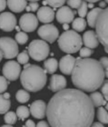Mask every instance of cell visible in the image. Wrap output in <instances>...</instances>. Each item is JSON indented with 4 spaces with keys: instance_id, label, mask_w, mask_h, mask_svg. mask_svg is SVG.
<instances>
[{
    "instance_id": "6da1fadb",
    "label": "cell",
    "mask_w": 108,
    "mask_h": 127,
    "mask_svg": "<svg viewBox=\"0 0 108 127\" xmlns=\"http://www.w3.org/2000/svg\"><path fill=\"white\" fill-rule=\"evenodd\" d=\"M46 115L50 127H90L95 106L83 91L63 89L50 98Z\"/></svg>"
},
{
    "instance_id": "7a4b0ae2",
    "label": "cell",
    "mask_w": 108,
    "mask_h": 127,
    "mask_svg": "<svg viewBox=\"0 0 108 127\" xmlns=\"http://www.w3.org/2000/svg\"><path fill=\"white\" fill-rule=\"evenodd\" d=\"M105 70L99 61L93 58H77L71 74L73 85L85 92H95L105 81Z\"/></svg>"
},
{
    "instance_id": "3957f363",
    "label": "cell",
    "mask_w": 108,
    "mask_h": 127,
    "mask_svg": "<svg viewBox=\"0 0 108 127\" xmlns=\"http://www.w3.org/2000/svg\"><path fill=\"white\" fill-rule=\"evenodd\" d=\"M47 73L36 64H26L20 74V81L26 91L36 93L45 86L47 83Z\"/></svg>"
},
{
    "instance_id": "277c9868",
    "label": "cell",
    "mask_w": 108,
    "mask_h": 127,
    "mask_svg": "<svg viewBox=\"0 0 108 127\" xmlns=\"http://www.w3.org/2000/svg\"><path fill=\"white\" fill-rule=\"evenodd\" d=\"M81 35L75 30H67L58 38L59 47L67 54H74L80 50L82 46Z\"/></svg>"
},
{
    "instance_id": "5b68a950",
    "label": "cell",
    "mask_w": 108,
    "mask_h": 127,
    "mask_svg": "<svg viewBox=\"0 0 108 127\" xmlns=\"http://www.w3.org/2000/svg\"><path fill=\"white\" fill-rule=\"evenodd\" d=\"M95 27L99 43L108 54V7L103 9L99 14Z\"/></svg>"
},
{
    "instance_id": "8992f818",
    "label": "cell",
    "mask_w": 108,
    "mask_h": 127,
    "mask_svg": "<svg viewBox=\"0 0 108 127\" xmlns=\"http://www.w3.org/2000/svg\"><path fill=\"white\" fill-rule=\"evenodd\" d=\"M27 52L34 61H43L50 54V45L44 40L35 39L30 43Z\"/></svg>"
},
{
    "instance_id": "52a82bcc",
    "label": "cell",
    "mask_w": 108,
    "mask_h": 127,
    "mask_svg": "<svg viewBox=\"0 0 108 127\" xmlns=\"http://www.w3.org/2000/svg\"><path fill=\"white\" fill-rule=\"evenodd\" d=\"M0 50L6 59H13L18 56L19 47L15 40L8 36L0 37Z\"/></svg>"
},
{
    "instance_id": "ba28073f",
    "label": "cell",
    "mask_w": 108,
    "mask_h": 127,
    "mask_svg": "<svg viewBox=\"0 0 108 127\" xmlns=\"http://www.w3.org/2000/svg\"><path fill=\"white\" fill-rule=\"evenodd\" d=\"M38 35L42 40L52 44L60 36L59 29L52 24H46L40 27L38 29Z\"/></svg>"
},
{
    "instance_id": "9c48e42d",
    "label": "cell",
    "mask_w": 108,
    "mask_h": 127,
    "mask_svg": "<svg viewBox=\"0 0 108 127\" xmlns=\"http://www.w3.org/2000/svg\"><path fill=\"white\" fill-rule=\"evenodd\" d=\"M3 75L8 81H15L20 77L21 74V66L18 62L10 60L7 61L3 66Z\"/></svg>"
},
{
    "instance_id": "30bf717a",
    "label": "cell",
    "mask_w": 108,
    "mask_h": 127,
    "mask_svg": "<svg viewBox=\"0 0 108 127\" xmlns=\"http://www.w3.org/2000/svg\"><path fill=\"white\" fill-rule=\"evenodd\" d=\"M39 20L37 18V16L33 14L26 13L23 15L19 19V26L20 28L25 33H31L33 32L39 24Z\"/></svg>"
},
{
    "instance_id": "8fae6325",
    "label": "cell",
    "mask_w": 108,
    "mask_h": 127,
    "mask_svg": "<svg viewBox=\"0 0 108 127\" xmlns=\"http://www.w3.org/2000/svg\"><path fill=\"white\" fill-rule=\"evenodd\" d=\"M16 17L10 12H4L0 14V29L5 32H12L15 29Z\"/></svg>"
},
{
    "instance_id": "7c38bea8",
    "label": "cell",
    "mask_w": 108,
    "mask_h": 127,
    "mask_svg": "<svg viewBox=\"0 0 108 127\" xmlns=\"http://www.w3.org/2000/svg\"><path fill=\"white\" fill-rule=\"evenodd\" d=\"M47 104L43 100H36L30 104V113L35 119H43L46 116Z\"/></svg>"
},
{
    "instance_id": "4fadbf2b",
    "label": "cell",
    "mask_w": 108,
    "mask_h": 127,
    "mask_svg": "<svg viewBox=\"0 0 108 127\" xmlns=\"http://www.w3.org/2000/svg\"><path fill=\"white\" fill-rule=\"evenodd\" d=\"M76 62H77V58H75L71 55L68 54L67 56H64L63 57H61L60 64H59L60 70L61 71L62 74L69 75L73 72L75 64H76Z\"/></svg>"
},
{
    "instance_id": "5bb4252c",
    "label": "cell",
    "mask_w": 108,
    "mask_h": 127,
    "mask_svg": "<svg viewBox=\"0 0 108 127\" xmlns=\"http://www.w3.org/2000/svg\"><path fill=\"white\" fill-rule=\"evenodd\" d=\"M75 13L71 8L68 6H61L56 13V19L60 24H69L73 22Z\"/></svg>"
},
{
    "instance_id": "9a60e30c",
    "label": "cell",
    "mask_w": 108,
    "mask_h": 127,
    "mask_svg": "<svg viewBox=\"0 0 108 127\" xmlns=\"http://www.w3.org/2000/svg\"><path fill=\"white\" fill-rule=\"evenodd\" d=\"M67 86V80L63 75L61 74H53L50 79V85L48 86L49 90L51 92L58 93L60 91L65 89Z\"/></svg>"
},
{
    "instance_id": "2e32d148",
    "label": "cell",
    "mask_w": 108,
    "mask_h": 127,
    "mask_svg": "<svg viewBox=\"0 0 108 127\" xmlns=\"http://www.w3.org/2000/svg\"><path fill=\"white\" fill-rule=\"evenodd\" d=\"M55 17V13L53 8L50 6H42L37 10V18L40 22L44 24H50V22L53 21Z\"/></svg>"
},
{
    "instance_id": "e0dca14e",
    "label": "cell",
    "mask_w": 108,
    "mask_h": 127,
    "mask_svg": "<svg viewBox=\"0 0 108 127\" xmlns=\"http://www.w3.org/2000/svg\"><path fill=\"white\" fill-rule=\"evenodd\" d=\"M82 41L86 47L91 48V49H95L99 45V40L97 38L96 33L93 30H88L85 32Z\"/></svg>"
},
{
    "instance_id": "ac0fdd59",
    "label": "cell",
    "mask_w": 108,
    "mask_h": 127,
    "mask_svg": "<svg viewBox=\"0 0 108 127\" xmlns=\"http://www.w3.org/2000/svg\"><path fill=\"white\" fill-rule=\"evenodd\" d=\"M7 6L14 13H20L27 6V0H6Z\"/></svg>"
},
{
    "instance_id": "d6986e66",
    "label": "cell",
    "mask_w": 108,
    "mask_h": 127,
    "mask_svg": "<svg viewBox=\"0 0 108 127\" xmlns=\"http://www.w3.org/2000/svg\"><path fill=\"white\" fill-rule=\"evenodd\" d=\"M103 8L101 7H95L92 8L90 10L89 13H87V24L90 27H95V24H96V20H97V17L99 16V14L102 12Z\"/></svg>"
},
{
    "instance_id": "ffe728a7",
    "label": "cell",
    "mask_w": 108,
    "mask_h": 127,
    "mask_svg": "<svg viewBox=\"0 0 108 127\" xmlns=\"http://www.w3.org/2000/svg\"><path fill=\"white\" fill-rule=\"evenodd\" d=\"M89 97L91 99L93 105L95 107H101V106L106 104V100L105 99L104 95L99 92H95V91L92 92Z\"/></svg>"
},
{
    "instance_id": "44dd1931",
    "label": "cell",
    "mask_w": 108,
    "mask_h": 127,
    "mask_svg": "<svg viewBox=\"0 0 108 127\" xmlns=\"http://www.w3.org/2000/svg\"><path fill=\"white\" fill-rule=\"evenodd\" d=\"M59 66V63L56 58H49L47 60H45L44 64H43V67L46 73L50 74H53L57 71Z\"/></svg>"
},
{
    "instance_id": "7402d4cb",
    "label": "cell",
    "mask_w": 108,
    "mask_h": 127,
    "mask_svg": "<svg viewBox=\"0 0 108 127\" xmlns=\"http://www.w3.org/2000/svg\"><path fill=\"white\" fill-rule=\"evenodd\" d=\"M72 27L76 32H83L87 27V21L83 17H77L72 22Z\"/></svg>"
},
{
    "instance_id": "603a6c76",
    "label": "cell",
    "mask_w": 108,
    "mask_h": 127,
    "mask_svg": "<svg viewBox=\"0 0 108 127\" xmlns=\"http://www.w3.org/2000/svg\"><path fill=\"white\" fill-rule=\"evenodd\" d=\"M30 114H31L30 109L27 106L20 105L16 109V115L18 117V119H20L21 121H24L25 119H27Z\"/></svg>"
},
{
    "instance_id": "cb8c5ba5",
    "label": "cell",
    "mask_w": 108,
    "mask_h": 127,
    "mask_svg": "<svg viewBox=\"0 0 108 127\" xmlns=\"http://www.w3.org/2000/svg\"><path fill=\"white\" fill-rule=\"evenodd\" d=\"M15 99L21 103H25L30 100V94L25 89H20L16 92Z\"/></svg>"
},
{
    "instance_id": "d4e9b609",
    "label": "cell",
    "mask_w": 108,
    "mask_h": 127,
    "mask_svg": "<svg viewBox=\"0 0 108 127\" xmlns=\"http://www.w3.org/2000/svg\"><path fill=\"white\" fill-rule=\"evenodd\" d=\"M11 107L10 99H5L3 95H0V114H6Z\"/></svg>"
},
{
    "instance_id": "484cf974",
    "label": "cell",
    "mask_w": 108,
    "mask_h": 127,
    "mask_svg": "<svg viewBox=\"0 0 108 127\" xmlns=\"http://www.w3.org/2000/svg\"><path fill=\"white\" fill-rule=\"evenodd\" d=\"M97 118L101 124H108V112L104 107H99L97 110Z\"/></svg>"
},
{
    "instance_id": "4316f807",
    "label": "cell",
    "mask_w": 108,
    "mask_h": 127,
    "mask_svg": "<svg viewBox=\"0 0 108 127\" xmlns=\"http://www.w3.org/2000/svg\"><path fill=\"white\" fill-rule=\"evenodd\" d=\"M17 115H16V113L15 112L11 111L9 112L8 111L6 114H5V116H4V120H5V122L7 124V125H15L16 122H17Z\"/></svg>"
},
{
    "instance_id": "83f0119b",
    "label": "cell",
    "mask_w": 108,
    "mask_h": 127,
    "mask_svg": "<svg viewBox=\"0 0 108 127\" xmlns=\"http://www.w3.org/2000/svg\"><path fill=\"white\" fill-rule=\"evenodd\" d=\"M29 39V36L27 35V34L25 32H17V34H15V41L17 42V44L20 45H24L26 44L27 41Z\"/></svg>"
},
{
    "instance_id": "f1b7e54d",
    "label": "cell",
    "mask_w": 108,
    "mask_h": 127,
    "mask_svg": "<svg viewBox=\"0 0 108 127\" xmlns=\"http://www.w3.org/2000/svg\"><path fill=\"white\" fill-rule=\"evenodd\" d=\"M30 56L28 52L26 50H24L23 52H21L20 54H18L17 56V62H18L20 64H26L29 62Z\"/></svg>"
},
{
    "instance_id": "f546056e",
    "label": "cell",
    "mask_w": 108,
    "mask_h": 127,
    "mask_svg": "<svg viewBox=\"0 0 108 127\" xmlns=\"http://www.w3.org/2000/svg\"><path fill=\"white\" fill-rule=\"evenodd\" d=\"M87 8H88V6H87V1L83 0L82 3H81V5H80V6L77 8V14H78L79 17H83V18H84L85 16H87Z\"/></svg>"
},
{
    "instance_id": "4dcf8cb0",
    "label": "cell",
    "mask_w": 108,
    "mask_h": 127,
    "mask_svg": "<svg viewBox=\"0 0 108 127\" xmlns=\"http://www.w3.org/2000/svg\"><path fill=\"white\" fill-rule=\"evenodd\" d=\"M45 1L47 2V4L50 7L54 8V9L63 6V5L66 3V0H45Z\"/></svg>"
},
{
    "instance_id": "1f68e13d",
    "label": "cell",
    "mask_w": 108,
    "mask_h": 127,
    "mask_svg": "<svg viewBox=\"0 0 108 127\" xmlns=\"http://www.w3.org/2000/svg\"><path fill=\"white\" fill-rule=\"evenodd\" d=\"M93 54H94V51L91 48L86 47V46L83 48L81 47L79 50V56L82 58H88V57H90V56H92Z\"/></svg>"
},
{
    "instance_id": "d6a6232c",
    "label": "cell",
    "mask_w": 108,
    "mask_h": 127,
    "mask_svg": "<svg viewBox=\"0 0 108 127\" xmlns=\"http://www.w3.org/2000/svg\"><path fill=\"white\" fill-rule=\"evenodd\" d=\"M8 81L4 75H0V94L5 93L7 90Z\"/></svg>"
},
{
    "instance_id": "836d02e7",
    "label": "cell",
    "mask_w": 108,
    "mask_h": 127,
    "mask_svg": "<svg viewBox=\"0 0 108 127\" xmlns=\"http://www.w3.org/2000/svg\"><path fill=\"white\" fill-rule=\"evenodd\" d=\"M101 92L106 100L108 101V80H105L101 85Z\"/></svg>"
},
{
    "instance_id": "e575fe53",
    "label": "cell",
    "mask_w": 108,
    "mask_h": 127,
    "mask_svg": "<svg viewBox=\"0 0 108 127\" xmlns=\"http://www.w3.org/2000/svg\"><path fill=\"white\" fill-rule=\"evenodd\" d=\"M83 0H68L67 3H68V5H69L70 8H73V9H77V8L80 6L81 3Z\"/></svg>"
},
{
    "instance_id": "d590c367",
    "label": "cell",
    "mask_w": 108,
    "mask_h": 127,
    "mask_svg": "<svg viewBox=\"0 0 108 127\" xmlns=\"http://www.w3.org/2000/svg\"><path fill=\"white\" fill-rule=\"evenodd\" d=\"M99 62H100L101 65L103 66L104 70H105V69H108V57L103 56V57H101L100 58Z\"/></svg>"
},
{
    "instance_id": "8d00e7d4",
    "label": "cell",
    "mask_w": 108,
    "mask_h": 127,
    "mask_svg": "<svg viewBox=\"0 0 108 127\" xmlns=\"http://www.w3.org/2000/svg\"><path fill=\"white\" fill-rule=\"evenodd\" d=\"M29 6L31 11H32V12H35V11L39 9V4H38V2H30Z\"/></svg>"
},
{
    "instance_id": "74e56055",
    "label": "cell",
    "mask_w": 108,
    "mask_h": 127,
    "mask_svg": "<svg viewBox=\"0 0 108 127\" xmlns=\"http://www.w3.org/2000/svg\"><path fill=\"white\" fill-rule=\"evenodd\" d=\"M23 127H36V125H35L34 122H33L32 120L28 119L26 122H25V124L23 125Z\"/></svg>"
},
{
    "instance_id": "f35d334b",
    "label": "cell",
    "mask_w": 108,
    "mask_h": 127,
    "mask_svg": "<svg viewBox=\"0 0 108 127\" xmlns=\"http://www.w3.org/2000/svg\"><path fill=\"white\" fill-rule=\"evenodd\" d=\"M7 5V2L6 0H0V12H2L5 9Z\"/></svg>"
},
{
    "instance_id": "ab89813d",
    "label": "cell",
    "mask_w": 108,
    "mask_h": 127,
    "mask_svg": "<svg viewBox=\"0 0 108 127\" xmlns=\"http://www.w3.org/2000/svg\"><path fill=\"white\" fill-rule=\"evenodd\" d=\"M36 127H50L49 123L45 122V121H40L38 124H37Z\"/></svg>"
},
{
    "instance_id": "60d3db41",
    "label": "cell",
    "mask_w": 108,
    "mask_h": 127,
    "mask_svg": "<svg viewBox=\"0 0 108 127\" xmlns=\"http://www.w3.org/2000/svg\"><path fill=\"white\" fill-rule=\"evenodd\" d=\"M90 127H105L103 125V124H101V123H94L91 125Z\"/></svg>"
},
{
    "instance_id": "b9f144b4",
    "label": "cell",
    "mask_w": 108,
    "mask_h": 127,
    "mask_svg": "<svg viewBox=\"0 0 108 127\" xmlns=\"http://www.w3.org/2000/svg\"><path fill=\"white\" fill-rule=\"evenodd\" d=\"M99 7L101 8H104V7H106V3L105 1H102V2L99 3Z\"/></svg>"
},
{
    "instance_id": "7bdbcfd3",
    "label": "cell",
    "mask_w": 108,
    "mask_h": 127,
    "mask_svg": "<svg viewBox=\"0 0 108 127\" xmlns=\"http://www.w3.org/2000/svg\"><path fill=\"white\" fill-rule=\"evenodd\" d=\"M4 97L5 98V99H10V94L9 93H4Z\"/></svg>"
},
{
    "instance_id": "ee69618b",
    "label": "cell",
    "mask_w": 108,
    "mask_h": 127,
    "mask_svg": "<svg viewBox=\"0 0 108 127\" xmlns=\"http://www.w3.org/2000/svg\"><path fill=\"white\" fill-rule=\"evenodd\" d=\"M69 24H63V29L64 30H69Z\"/></svg>"
},
{
    "instance_id": "f6af8a7d",
    "label": "cell",
    "mask_w": 108,
    "mask_h": 127,
    "mask_svg": "<svg viewBox=\"0 0 108 127\" xmlns=\"http://www.w3.org/2000/svg\"><path fill=\"white\" fill-rule=\"evenodd\" d=\"M85 1H87V2H89V3H95V2H98V1H100V0H85Z\"/></svg>"
},
{
    "instance_id": "bcb514c9",
    "label": "cell",
    "mask_w": 108,
    "mask_h": 127,
    "mask_svg": "<svg viewBox=\"0 0 108 127\" xmlns=\"http://www.w3.org/2000/svg\"><path fill=\"white\" fill-rule=\"evenodd\" d=\"M87 6L89 8H93L94 7V3H89V4H87Z\"/></svg>"
},
{
    "instance_id": "7dc6e473",
    "label": "cell",
    "mask_w": 108,
    "mask_h": 127,
    "mask_svg": "<svg viewBox=\"0 0 108 127\" xmlns=\"http://www.w3.org/2000/svg\"><path fill=\"white\" fill-rule=\"evenodd\" d=\"M3 57H4V56H3V53H2V51L0 50V62L2 61Z\"/></svg>"
},
{
    "instance_id": "c3c4849f",
    "label": "cell",
    "mask_w": 108,
    "mask_h": 127,
    "mask_svg": "<svg viewBox=\"0 0 108 127\" xmlns=\"http://www.w3.org/2000/svg\"><path fill=\"white\" fill-rule=\"evenodd\" d=\"M105 75L108 78V69H105Z\"/></svg>"
},
{
    "instance_id": "681fc988",
    "label": "cell",
    "mask_w": 108,
    "mask_h": 127,
    "mask_svg": "<svg viewBox=\"0 0 108 127\" xmlns=\"http://www.w3.org/2000/svg\"><path fill=\"white\" fill-rule=\"evenodd\" d=\"M1 127H13L11 125H2Z\"/></svg>"
},
{
    "instance_id": "f907efd6",
    "label": "cell",
    "mask_w": 108,
    "mask_h": 127,
    "mask_svg": "<svg viewBox=\"0 0 108 127\" xmlns=\"http://www.w3.org/2000/svg\"><path fill=\"white\" fill-rule=\"evenodd\" d=\"M15 29L17 30V32H20V30H21V28H20V27H15Z\"/></svg>"
},
{
    "instance_id": "816d5d0a",
    "label": "cell",
    "mask_w": 108,
    "mask_h": 127,
    "mask_svg": "<svg viewBox=\"0 0 108 127\" xmlns=\"http://www.w3.org/2000/svg\"><path fill=\"white\" fill-rule=\"evenodd\" d=\"M106 111L108 112V103H106Z\"/></svg>"
},
{
    "instance_id": "f5cc1de1",
    "label": "cell",
    "mask_w": 108,
    "mask_h": 127,
    "mask_svg": "<svg viewBox=\"0 0 108 127\" xmlns=\"http://www.w3.org/2000/svg\"><path fill=\"white\" fill-rule=\"evenodd\" d=\"M30 2H37V1H39V0H28Z\"/></svg>"
},
{
    "instance_id": "db71d44e",
    "label": "cell",
    "mask_w": 108,
    "mask_h": 127,
    "mask_svg": "<svg viewBox=\"0 0 108 127\" xmlns=\"http://www.w3.org/2000/svg\"><path fill=\"white\" fill-rule=\"evenodd\" d=\"M25 9H26L27 11H30V10H31V9H30V6H29V5H28V6H26V8H25Z\"/></svg>"
},
{
    "instance_id": "11a10c76",
    "label": "cell",
    "mask_w": 108,
    "mask_h": 127,
    "mask_svg": "<svg viewBox=\"0 0 108 127\" xmlns=\"http://www.w3.org/2000/svg\"><path fill=\"white\" fill-rule=\"evenodd\" d=\"M105 2H106V4H108V0H105Z\"/></svg>"
}]
</instances>
